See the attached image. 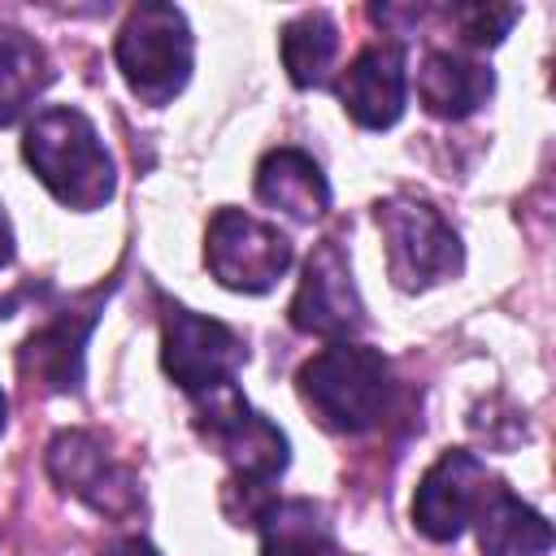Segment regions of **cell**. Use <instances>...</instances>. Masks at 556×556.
I'll use <instances>...</instances> for the list:
<instances>
[{
	"instance_id": "cell-1",
	"label": "cell",
	"mask_w": 556,
	"mask_h": 556,
	"mask_svg": "<svg viewBox=\"0 0 556 556\" xmlns=\"http://www.w3.org/2000/svg\"><path fill=\"white\" fill-rule=\"evenodd\" d=\"M22 156L65 208L87 213L113 200V187H117L113 156L104 152L83 109H70V104L39 109L35 122L26 126Z\"/></svg>"
},
{
	"instance_id": "cell-2",
	"label": "cell",
	"mask_w": 556,
	"mask_h": 556,
	"mask_svg": "<svg viewBox=\"0 0 556 556\" xmlns=\"http://www.w3.org/2000/svg\"><path fill=\"white\" fill-rule=\"evenodd\" d=\"M300 395L321 426L339 434H361L378 426L391 395V361L365 343H330L300 369Z\"/></svg>"
},
{
	"instance_id": "cell-3",
	"label": "cell",
	"mask_w": 556,
	"mask_h": 556,
	"mask_svg": "<svg viewBox=\"0 0 556 556\" xmlns=\"http://www.w3.org/2000/svg\"><path fill=\"white\" fill-rule=\"evenodd\" d=\"M195 426L208 439V447H217L230 460V469H235L230 486L265 491L291 460L287 434L265 413H256L235 382H222V387L195 395Z\"/></svg>"
},
{
	"instance_id": "cell-4",
	"label": "cell",
	"mask_w": 556,
	"mask_h": 556,
	"mask_svg": "<svg viewBox=\"0 0 556 556\" xmlns=\"http://www.w3.org/2000/svg\"><path fill=\"white\" fill-rule=\"evenodd\" d=\"M117 70L143 104H169L191 74V26L174 4H139L117 30Z\"/></svg>"
},
{
	"instance_id": "cell-5",
	"label": "cell",
	"mask_w": 556,
	"mask_h": 556,
	"mask_svg": "<svg viewBox=\"0 0 556 556\" xmlns=\"http://www.w3.org/2000/svg\"><path fill=\"white\" fill-rule=\"evenodd\" d=\"M378 226L387 239L391 278L404 291L430 287V282L452 278L460 269V239L439 217V208H430L426 200L395 195V200L378 204Z\"/></svg>"
},
{
	"instance_id": "cell-6",
	"label": "cell",
	"mask_w": 556,
	"mask_h": 556,
	"mask_svg": "<svg viewBox=\"0 0 556 556\" xmlns=\"http://www.w3.org/2000/svg\"><path fill=\"white\" fill-rule=\"evenodd\" d=\"M204 261L222 287L261 295L291 269V239L243 208H217L208 222Z\"/></svg>"
},
{
	"instance_id": "cell-7",
	"label": "cell",
	"mask_w": 556,
	"mask_h": 556,
	"mask_svg": "<svg viewBox=\"0 0 556 556\" xmlns=\"http://www.w3.org/2000/svg\"><path fill=\"white\" fill-rule=\"evenodd\" d=\"M243 361H248V348L230 326H222L213 317H200L182 304H165L161 365L187 395H204L222 382H235Z\"/></svg>"
},
{
	"instance_id": "cell-8",
	"label": "cell",
	"mask_w": 556,
	"mask_h": 556,
	"mask_svg": "<svg viewBox=\"0 0 556 556\" xmlns=\"http://www.w3.org/2000/svg\"><path fill=\"white\" fill-rule=\"evenodd\" d=\"M491 473L486 465L465 452V447H452L443 452L417 482V495H413V526L434 539V543H452L460 539V530L478 517L486 491H491Z\"/></svg>"
},
{
	"instance_id": "cell-9",
	"label": "cell",
	"mask_w": 556,
	"mask_h": 556,
	"mask_svg": "<svg viewBox=\"0 0 556 556\" xmlns=\"http://www.w3.org/2000/svg\"><path fill=\"white\" fill-rule=\"evenodd\" d=\"M291 326L304 334H321V339H348L352 330L365 326V304L356 295L348 256L334 239L317 243V252L308 256L304 278L291 300Z\"/></svg>"
},
{
	"instance_id": "cell-10",
	"label": "cell",
	"mask_w": 556,
	"mask_h": 556,
	"mask_svg": "<svg viewBox=\"0 0 556 556\" xmlns=\"http://www.w3.org/2000/svg\"><path fill=\"white\" fill-rule=\"evenodd\" d=\"M339 100L348 117L365 130H387L400 122L408 100V70L400 43H369L352 56L339 78Z\"/></svg>"
},
{
	"instance_id": "cell-11",
	"label": "cell",
	"mask_w": 556,
	"mask_h": 556,
	"mask_svg": "<svg viewBox=\"0 0 556 556\" xmlns=\"http://www.w3.org/2000/svg\"><path fill=\"white\" fill-rule=\"evenodd\" d=\"M256 200L295 217V222H313L330 208V187H326V174L317 169V161L308 152L274 148L256 165Z\"/></svg>"
},
{
	"instance_id": "cell-12",
	"label": "cell",
	"mask_w": 556,
	"mask_h": 556,
	"mask_svg": "<svg viewBox=\"0 0 556 556\" xmlns=\"http://www.w3.org/2000/svg\"><path fill=\"white\" fill-rule=\"evenodd\" d=\"M478 547L482 556H547L552 552V526L543 513L521 504L500 478L491 482L478 517Z\"/></svg>"
},
{
	"instance_id": "cell-13",
	"label": "cell",
	"mask_w": 556,
	"mask_h": 556,
	"mask_svg": "<svg viewBox=\"0 0 556 556\" xmlns=\"http://www.w3.org/2000/svg\"><path fill=\"white\" fill-rule=\"evenodd\" d=\"M48 473H52L65 491L91 500L96 508H117L113 495H126V486H130V482L122 478V469L104 456L100 439H91V434H83V430H65V434H56V439L48 443Z\"/></svg>"
},
{
	"instance_id": "cell-14",
	"label": "cell",
	"mask_w": 556,
	"mask_h": 556,
	"mask_svg": "<svg viewBox=\"0 0 556 556\" xmlns=\"http://www.w3.org/2000/svg\"><path fill=\"white\" fill-rule=\"evenodd\" d=\"M495 78L486 65L460 56V52H430L417 70V96L426 104V113L434 117H447V122H460L469 117L478 104H486Z\"/></svg>"
},
{
	"instance_id": "cell-15",
	"label": "cell",
	"mask_w": 556,
	"mask_h": 556,
	"mask_svg": "<svg viewBox=\"0 0 556 556\" xmlns=\"http://www.w3.org/2000/svg\"><path fill=\"white\" fill-rule=\"evenodd\" d=\"M52 83V61L17 26H0V126L17 122L30 100Z\"/></svg>"
},
{
	"instance_id": "cell-16",
	"label": "cell",
	"mask_w": 556,
	"mask_h": 556,
	"mask_svg": "<svg viewBox=\"0 0 556 556\" xmlns=\"http://www.w3.org/2000/svg\"><path fill=\"white\" fill-rule=\"evenodd\" d=\"M256 526H261V556H348L330 539V526L321 521V508L313 500L269 504Z\"/></svg>"
},
{
	"instance_id": "cell-17",
	"label": "cell",
	"mask_w": 556,
	"mask_h": 556,
	"mask_svg": "<svg viewBox=\"0 0 556 556\" xmlns=\"http://www.w3.org/2000/svg\"><path fill=\"white\" fill-rule=\"evenodd\" d=\"M339 56V26L321 9H304L282 26V65L295 87H321Z\"/></svg>"
},
{
	"instance_id": "cell-18",
	"label": "cell",
	"mask_w": 556,
	"mask_h": 556,
	"mask_svg": "<svg viewBox=\"0 0 556 556\" xmlns=\"http://www.w3.org/2000/svg\"><path fill=\"white\" fill-rule=\"evenodd\" d=\"M87 326H91V313L83 321L61 317L48 330H39L26 343V369L35 378H43V387H52V391H74L78 378H83V339H87Z\"/></svg>"
},
{
	"instance_id": "cell-19",
	"label": "cell",
	"mask_w": 556,
	"mask_h": 556,
	"mask_svg": "<svg viewBox=\"0 0 556 556\" xmlns=\"http://www.w3.org/2000/svg\"><path fill=\"white\" fill-rule=\"evenodd\" d=\"M521 9H491V4H460L452 9V17L460 22V35L465 43H478V48H491L508 35V26L517 22Z\"/></svg>"
},
{
	"instance_id": "cell-20",
	"label": "cell",
	"mask_w": 556,
	"mask_h": 556,
	"mask_svg": "<svg viewBox=\"0 0 556 556\" xmlns=\"http://www.w3.org/2000/svg\"><path fill=\"white\" fill-rule=\"evenodd\" d=\"M104 556H161L148 539H139V534H126V539H113L109 547H104Z\"/></svg>"
},
{
	"instance_id": "cell-21",
	"label": "cell",
	"mask_w": 556,
	"mask_h": 556,
	"mask_svg": "<svg viewBox=\"0 0 556 556\" xmlns=\"http://www.w3.org/2000/svg\"><path fill=\"white\" fill-rule=\"evenodd\" d=\"M13 261V226H9V217H4V208H0V269Z\"/></svg>"
},
{
	"instance_id": "cell-22",
	"label": "cell",
	"mask_w": 556,
	"mask_h": 556,
	"mask_svg": "<svg viewBox=\"0 0 556 556\" xmlns=\"http://www.w3.org/2000/svg\"><path fill=\"white\" fill-rule=\"evenodd\" d=\"M4 421H9V400H4V391H0V430H4Z\"/></svg>"
}]
</instances>
